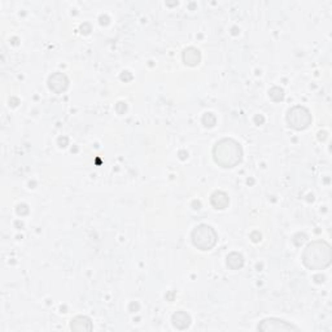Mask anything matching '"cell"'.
<instances>
[{"label": "cell", "mask_w": 332, "mask_h": 332, "mask_svg": "<svg viewBox=\"0 0 332 332\" xmlns=\"http://www.w3.org/2000/svg\"><path fill=\"white\" fill-rule=\"evenodd\" d=\"M301 260L309 270L327 269L332 261L331 245L324 240L312 241L305 247Z\"/></svg>", "instance_id": "cell-1"}, {"label": "cell", "mask_w": 332, "mask_h": 332, "mask_svg": "<svg viewBox=\"0 0 332 332\" xmlns=\"http://www.w3.org/2000/svg\"><path fill=\"white\" fill-rule=\"evenodd\" d=\"M213 160L223 169H232L243 160V148L235 139L223 138L213 147Z\"/></svg>", "instance_id": "cell-2"}, {"label": "cell", "mask_w": 332, "mask_h": 332, "mask_svg": "<svg viewBox=\"0 0 332 332\" xmlns=\"http://www.w3.org/2000/svg\"><path fill=\"white\" fill-rule=\"evenodd\" d=\"M191 240H192L195 248L200 249V250H210L217 245L218 235L212 226L201 223L192 230Z\"/></svg>", "instance_id": "cell-3"}, {"label": "cell", "mask_w": 332, "mask_h": 332, "mask_svg": "<svg viewBox=\"0 0 332 332\" xmlns=\"http://www.w3.org/2000/svg\"><path fill=\"white\" fill-rule=\"evenodd\" d=\"M285 119H287L288 126L296 131L306 130L312 125L313 121L310 111L302 105H295V107L289 108Z\"/></svg>", "instance_id": "cell-4"}, {"label": "cell", "mask_w": 332, "mask_h": 332, "mask_svg": "<svg viewBox=\"0 0 332 332\" xmlns=\"http://www.w3.org/2000/svg\"><path fill=\"white\" fill-rule=\"evenodd\" d=\"M258 331L262 332H281V331H300V328L296 327L295 324L285 322L279 318H266L262 319L257 326Z\"/></svg>", "instance_id": "cell-5"}, {"label": "cell", "mask_w": 332, "mask_h": 332, "mask_svg": "<svg viewBox=\"0 0 332 332\" xmlns=\"http://www.w3.org/2000/svg\"><path fill=\"white\" fill-rule=\"evenodd\" d=\"M69 87V78L61 71H56L48 77V88L55 94H63Z\"/></svg>", "instance_id": "cell-6"}, {"label": "cell", "mask_w": 332, "mask_h": 332, "mask_svg": "<svg viewBox=\"0 0 332 332\" xmlns=\"http://www.w3.org/2000/svg\"><path fill=\"white\" fill-rule=\"evenodd\" d=\"M70 328L73 331L77 332H84L91 331L94 326H92L91 319L86 315H77L74 316L70 322Z\"/></svg>", "instance_id": "cell-7"}, {"label": "cell", "mask_w": 332, "mask_h": 332, "mask_svg": "<svg viewBox=\"0 0 332 332\" xmlns=\"http://www.w3.org/2000/svg\"><path fill=\"white\" fill-rule=\"evenodd\" d=\"M210 204L214 209L223 210L226 209L230 204L229 195L226 194L225 191H216L210 196Z\"/></svg>", "instance_id": "cell-8"}, {"label": "cell", "mask_w": 332, "mask_h": 332, "mask_svg": "<svg viewBox=\"0 0 332 332\" xmlns=\"http://www.w3.org/2000/svg\"><path fill=\"white\" fill-rule=\"evenodd\" d=\"M183 61L188 66H196L201 61V52L195 47H187L183 51Z\"/></svg>", "instance_id": "cell-9"}, {"label": "cell", "mask_w": 332, "mask_h": 332, "mask_svg": "<svg viewBox=\"0 0 332 332\" xmlns=\"http://www.w3.org/2000/svg\"><path fill=\"white\" fill-rule=\"evenodd\" d=\"M171 322H173V326H174L177 330H186V328L190 327L191 316L190 314H187L186 312L179 310V312L173 314V316H171Z\"/></svg>", "instance_id": "cell-10"}, {"label": "cell", "mask_w": 332, "mask_h": 332, "mask_svg": "<svg viewBox=\"0 0 332 332\" xmlns=\"http://www.w3.org/2000/svg\"><path fill=\"white\" fill-rule=\"evenodd\" d=\"M226 264L231 270H239L244 266V257L237 252H231L226 258Z\"/></svg>", "instance_id": "cell-11"}, {"label": "cell", "mask_w": 332, "mask_h": 332, "mask_svg": "<svg viewBox=\"0 0 332 332\" xmlns=\"http://www.w3.org/2000/svg\"><path fill=\"white\" fill-rule=\"evenodd\" d=\"M269 98L275 103H281L284 100V91L283 88L278 87V86H274L269 90Z\"/></svg>", "instance_id": "cell-12"}, {"label": "cell", "mask_w": 332, "mask_h": 332, "mask_svg": "<svg viewBox=\"0 0 332 332\" xmlns=\"http://www.w3.org/2000/svg\"><path fill=\"white\" fill-rule=\"evenodd\" d=\"M216 123H217V117L213 113H205L202 116V125L208 129L216 126Z\"/></svg>", "instance_id": "cell-13"}, {"label": "cell", "mask_w": 332, "mask_h": 332, "mask_svg": "<svg viewBox=\"0 0 332 332\" xmlns=\"http://www.w3.org/2000/svg\"><path fill=\"white\" fill-rule=\"evenodd\" d=\"M17 213L20 214V216H25V214H28L29 213L28 205H25V204L18 205V208H17Z\"/></svg>", "instance_id": "cell-14"}, {"label": "cell", "mask_w": 332, "mask_h": 332, "mask_svg": "<svg viewBox=\"0 0 332 332\" xmlns=\"http://www.w3.org/2000/svg\"><path fill=\"white\" fill-rule=\"evenodd\" d=\"M126 109H127V107H126V104L125 103H118L117 105H116V111L118 112L119 115L125 113V112H126Z\"/></svg>", "instance_id": "cell-15"}, {"label": "cell", "mask_w": 332, "mask_h": 332, "mask_svg": "<svg viewBox=\"0 0 332 332\" xmlns=\"http://www.w3.org/2000/svg\"><path fill=\"white\" fill-rule=\"evenodd\" d=\"M121 79L125 81V82H126V81H131V79H133V75H131L129 71H123L122 74H121Z\"/></svg>", "instance_id": "cell-16"}, {"label": "cell", "mask_w": 332, "mask_h": 332, "mask_svg": "<svg viewBox=\"0 0 332 332\" xmlns=\"http://www.w3.org/2000/svg\"><path fill=\"white\" fill-rule=\"evenodd\" d=\"M59 146L60 147H66L67 146V138L64 136V138H59Z\"/></svg>", "instance_id": "cell-17"}, {"label": "cell", "mask_w": 332, "mask_h": 332, "mask_svg": "<svg viewBox=\"0 0 332 332\" xmlns=\"http://www.w3.org/2000/svg\"><path fill=\"white\" fill-rule=\"evenodd\" d=\"M254 121H256L258 125H261V123H264V121H265V119H264V117H262L261 115H257L256 117H254Z\"/></svg>", "instance_id": "cell-18"}, {"label": "cell", "mask_w": 332, "mask_h": 332, "mask_svg": "<svg viewBox=\"0 0 332 332\" xmlns=\"http://www.w3.org/2000/svg\"><path fill=\"white\" fill-rule=\"evenodd\" d=\"M326 138H327V133L326 131H320L319 134H318V139L319 140H324Z\"/></svg>", "instance_id": "cell-19"}]
</instances>
